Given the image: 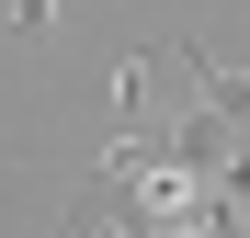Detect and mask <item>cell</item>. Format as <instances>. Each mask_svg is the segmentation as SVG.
<instances>
[{
	"label": "cell",
	"mask_w": 250,
	"mask_h": 238,
	"mask_svg": "<svg viewBox=\"0 0 250 238\" xmlns=\"http://www.w3.org/2000/svg\"><path fill=\"white\" fill-rule=\"evenodd\" d=\"M0 12H12L23 34H46V23H57V0H0Z\"/></svg>",
	"instance_id": "6da1fadb"
}]
</instances>
